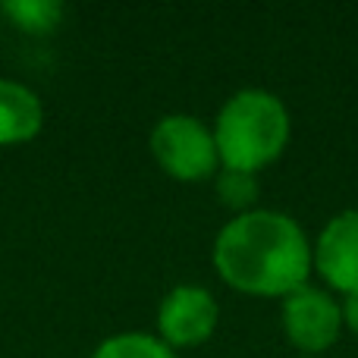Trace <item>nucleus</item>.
<instances>
[{"label":"nucleus","instance_id":"nucleus-3","mask_svg":"<svg viewBox=\"0 0 358 358\" xmlns=\"http://www.w3.org/2000/svg\"><path fill=\"white\" fill-rule=\"evenodd\" d=\"M151 157L176 182H204L220 173V155L210 126L192 113H167L148 136Z\"/></svg>","mask_w":358,"mask_h":358},{"label":"nucleus","instance_id":"nucleus-2","mask_svg":"<svg viewBox=\"0 0 358 358\" xmlns=\"http://www.w3.org/2000/svg\"><path fill=\"white\" fill-rule=\"evenodd\" d=\"M210 132L223 170L261 173L289 148L292 117L280 94L267 88H239L223 101Z\"/></svg>","mask_w":358,"mask_h":358},{"label":"nucleus","instance_id":"nucleus-12","mask_svg":"<svg viewBox=\"0 0 358 358\" xmlns=\"http://www.w3.org/2000/svg\"><path fill=\"white\" fill-rule=\"evenodd\" d=\"M292 358H324V355H292Z\"/></svg>","mask_w":358,"mask_h":358},{"label":"nucleus","instance_id":"nucleus-7","mask_svg":"<svg viewBox=\"0 0 358 358\" xmlns=\"http://www.w3.org/2000/svg\"><path fill=\"white\" fill-rule=\"evenodd\" d=\"M44 104L29 85L0 79V145H22L41 132Z\"/></svg>","mask_w":358,"mask_h":358},{"label":"nucleus","instance_id":"nucleus-1","mask_svg":"<svg viewBox=\"0 0 358 358\" xmlns=\"http://www.w3.org/2000/svg\"><path fill=\"white\" fill-rule=\"evenodd\" d=\"M214 271L229 289L258 299H286L311 277V239L286 210L255 208L217 229Z\"/></svg>","mask_w":358,"mask_h":358},{"label":"nucleus","instance_id":"nucleus-4","mask_svg":"<svg viewBox=\"0 0 358 358\" xmlns=\"http://www.w3.org/2000/svg\"><path fill=\"white\" fill-rule=\"evenodd\" d=\"M280 327L299 355H324L343 336L340 299L315 283L299 286L280 299Z\"/></svg>","mask_w":358,"mask_h":358},{"label":"nucleus","instance_id":"nucleus-6","mask_svg":"<svg viewBox=\"0 0 358 358\" xmlns=\"http://www.w3.org/2000/svg\"><path fill=\"white\" fill-rule=\"evenodd\" d=\"M311 273L336 296L358 292V208L334 214L311 245Z\"/></svg>","mask_w":358,"mask_h":358},{"label":"nucleus","instance_id":"nucleus-11","mask_svg":"<svg viewBox=\"0 0 358 358\" xmlns=\"http://www.w3.org/2000/svg\"><path fill=\"white\" fill-rule=\"evenodd\" d=\"M340 311H343V330L358 336V292L340 299Z\"/></svg>","mask_w":358,"mask_h":358},{"label":"nucleus","instance_id":"nucleus-5","mask_svg":"<svg viewBox=\"0 0 358 358\" xmlns=\"http://www.w3.org/2000/svg\"><path fill=\"white\" fill-rule=\"evenodd\" d=\"M220 324V305L214 292L198 283H179L157 305V336L170 349L201 346Z\"/></svg>","mask_w":358,"mask_h":358},{"label":"nucleus","instance_id":"nucleus-10","mask_svg":"<svg viewBox=\"0 0 358 358\" xmlns=\"http://www.w3.org/2000/svg\"><path fill=\"white\" fill-rule=\"evenodd\" d=\"M217 185V198L223 201V208L233 210L236 214H248V210L261 208V182L258 173H242V170H223L214 176Z\"/></svg>","mask_w":358,"mask_h":358},{"label":"nucleus","instance_id":"nucleus-9","mask_svg":"<svg viewBox=\"0 0 358 358\" xmlns=\"http://www.w3.org/2000/svg\"><path fill=\"white\" fill-rule=\"evenodd\" d=\"M3 16L13 19V25L29 35H48L60 25L63 19V3L60 0H3L0 3Z\"/></svg>","mask_w":358,"mask_h":358},{"label":"nucleus","instance_id":"nucleus-8","mask_svg":"<svg viewBox=\"0 0 358 358\" xmlns=\"http://www.w3.org/2000/svg\"><path fill=\"white\" fill-rule=\"evenodd\" d=\"M92 358H176V352L157 334L142 330H123L98 343Z\"/></svg>","mask_w":358,"mask_h":358}]
</instances>
